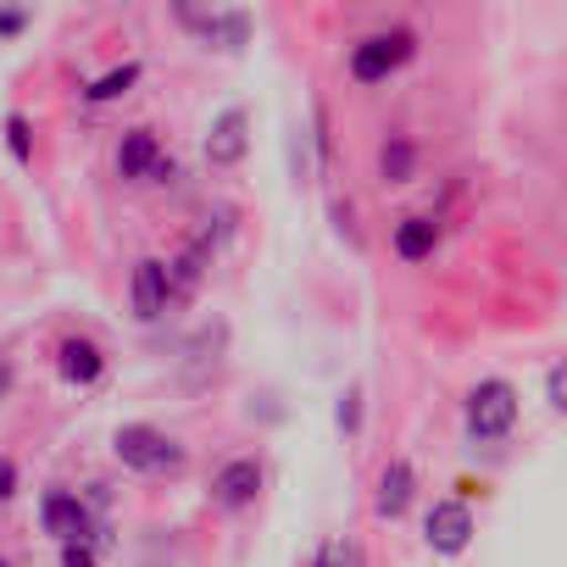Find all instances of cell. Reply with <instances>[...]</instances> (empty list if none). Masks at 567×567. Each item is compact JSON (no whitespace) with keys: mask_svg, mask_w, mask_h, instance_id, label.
Here are the masks:
<instances>
[{"mask_svg":"<svg viewBox=\"0 0 567 567\" xmlns=\"http://www.w3.org/2000/svg\"><path fill=\"white\" fill-rule=\"evenodd\" d=\"M434 245H440V223H434V217H406V223L395 228V250H401L406 261L434 256Z\"/></svg>","mask_w":567,"mask_h":567,"instance_id":"14","label":"cell"},{"mask_svg":"<svg viewBox=\"0 0 567 567\" xmlns=\"http://www.w3.org/2000/svg\"><path fill=\"white\" fill-rule=\"evenodd\" d=\"M117 462L134 467V473H184V445L151 423H123L117 440H112Z\"/></svg>","mask_w":567,"mask_h":567,"instance_id":"1","label":"cell"},{"mask_svg":"<svg viewBox=\"0 0 567 567\" xmlns=\"http://www.w3.org/2000/svg\"><path fill=\"white\" fill-rule=\"evenodd\" d=\"M245 151H250V112L245 106L217 112V123L206 134V162L212 167H234V162H245Z\"/></svg>","mask_w":567,"mask_h":567,"instance_id":"4","label":"cell"},{"mask_svg":"<svg viewBox=\"0 0 567 567\" xmlns=\"http://www.w3.org/2000/svg\"><path fill=\"white\" fill-rule=\"evenodd\" d=\"M412 167H417V151H412V140H384V151H379V173H384V184H406L412 178Z\"/></svg>","mask_w":567,"mask_h":567,"instance_id":"15","label":"cell"},{"mask_svg":"<svg viewBox=\"0 0 567 567\" xmlns=\"http://www.w3.org/2000/svg\"><path fill=\"white\" fill-rule=\"evenodd\" d=\"M178 18L217 51H245V40H250V18L245 12H178Z\"/></svg>","mask_w":567,"mask_h":567,"instance_id":"8","label":"cell"},{"mask_svg":"<svg viewBox=\"0 0 567 567\" xmlns=\"http://www.w3.org/2000/svg\"><path fill=\"white\" fill-rule=\"evenodd\" d=\"M545 395H550V406L561 412L567 401H561V368H550V379H545Z\"/></svg>","mask_w":567,"mask_h":567,"instance_id":"23","label":"cell"},{"mask_svg":"<svg viewBox=\"0 0 567 567\" xmlns=\"http://www.w3.org/2000/svg\"><path fill=\"white\" fill-rule=\"evenodd\" d=\"M173 173H178V167H173V156H156V167H151L145 178H151V184H167Z\"/></svg>","mask_w":567,"mask_h":567,"instance_id":"22","label":"cell"},{"mask_svg":"<svg viewBox=\"0 0 567 567\" xmlns=\"http://www.w3.org/2000/svg\"><path fill=\"white\" fill-rule=\"evenodd\" d=\"M212 267V239H189L184 245V256L178 261H167V290L173 296H189L195 284H200V272Z\"/></svg>","mask_w":567,"mask_h":567,"instance_id":"11","label":"cell"},{"mask_svg":"<svg viewBox=\"0 0 567 567\" xmlns=\"http://www.w3.org/2000/svg\"><path fill=\"white\" fill-rule=\"evenodd\" d=\"M29 12H0V34H23Z\"/></svg>","mask_w":567,"mask_h":567,"instance_id":"24","label":"cell"},{"mask_svg":"<svg viewBox=\"0 0 567 567\" xmlns=\"http://www.w3.org/2000/svg\"><path fill=\"white\" fill-rule=\"evenodd\" d=\"M40 523H45V534H56L62 545H73V539L90 534V512H84V501L68 495V489H51V495L40 501Z\"/></svg>","mask_w":567,"mask_h":567,"instance_id":"9","label":"cell"},{"mask_svg":"<svg viewBox=\"0 0 567 567\" xmlns=\"http://www.w3.org/2000/svg\"><path fill=\"white\" fill-rule=\"evenodd\" d=\"M412 51H417V40H412L406 29L373 34V40H362V45L351 51V79H357V84H379V79H390L395 68H406Z\"/></svg>","mask_w":567,"mask_h":567,"instance_id":"3","label":"cell"},{"mask_svg":"<svg viewBox=\"0 0 567 567\" xmlns=\"http://www.w3.org/2000/svg\"><path fill=\"white\" fill-rule=\"evenodd\" d=\"M12 495H18V467H12L7 456H0V506H7Z\"/></svg>","mask_w":567,"mask_h":567,"instance_id":"21","label":"cell"},{"mask_svg":"<svg viewBox=\"0 0 567 567\" xmlns=\"http://www.w3.org/2000/svg\"><path fill=\"white\" fill-rule=\"evenodd\" d=\"M517 423V390L506 379H484L467 390V434L473 440H501Z\"/></svg>","mask_w":567,"mask_h":567,"instance_id":"2","label":"cell"},{"mask_svg":"<svg viewBox=\"0 0 567 567\" xmlns=\"http://www.w3.org/2000/svg\"><path fill=\"white\" fill-rule=\"evenodd\" d=\"M156 156H162L156 134H151V128H128L123 145H117V173H123V178H145V173L156 167Z\"/></svg>","mask_w":567,"mask_h":567,"instance_id":"12","label":"cell"},{"mask_svg":"<svg viewBox=\"0 0 567 567\" xmlns=\"http://www.w3.org/2000/svg\"><path fill=\"white\" fill-rule=\"evenodd\" d=\"M7 134H12V156L29 162V156H34V145H29V123H23V117H7Z\"/></svg>","mask_w":567,"mask_h":567,"instance_id":"19","label":"cell"},{"mask_svg":"<svg viewBox=\"0 0 567 567\" xmlns=\"http://www.w3.org/2000/svg\"><path fill=\"white\" fill-rule=\"evenodd\" d=\"M423 534H429V545H434L440 556H456V550H467V539H473V512H467L462 501H434L429 517H423Z\"/></svg>","mask_w":567,"mask_h":567,"instance_id":"5","label":"cell"},{"mask_svg":"<svg viewBox=\"0 0 567 567\" xmlns=\"http://www.w3.org/2000/svg\"><path fill=\"white\" fill-rule=\"evenodd\" d=\"M62 379L68 384H95L101 379V368H106V357H101V346L95 340H62Z\"/></svg>","mask_w":567,"mask_h":567,"instance_id":"13","label":"cell"},{"mask_svg":"<svg viewBox=\"0 0 567 567\" xmlns=\"http://www.w3.org/2000/svg\"><path fill=\"white\" fill-rule=\"evenodd\" d=\"M0 567H7V561H0Z\"/></svg>","mask_w":567,"mask_h":567,"instance_id":"26","label":"cell"},{"mask_svg":"<svg viewBox=\"0 0 567 567\" xmlns=\"http://www.w3.org/2000/svg\"><path fill=\"white\" fill-rule=\"evenodd\" d=\"M340 429H346V434L362 429V390H346V395H340Z\"/></svg>","mask_w":567,"mask_h":567,"instance_id":"18","label":"cell"},{"mask_svg":"<svg viewBox=\"0 0 567 567\" xmlns=\"http://www.w3.org/2000/svg\"><path fill=\"white\" fill-rule=\"evenodd\" d=\"M167 301H173V290H167V261H162V256H145V261L134 267V318H140V323H156V318L167 312Z\"/></svg>","mask_w":567,"mask_h":567,"instance_id":"7","label":"cell"},{"mask_svg":"<svg viewBox=\"0 0 567 567\" xmlns=\"http://www.w3.org/2000/svg\"><path fill=\"white\" fill-rule=\"evenodd\" d=\"M7 390H12V368H7V362H0V395H7Z\"/></svg>","mask_w":567,"mask_h":567,"instance_id":"25","label":"cell"},{"mask_svg":"<svg viewBox=\"0 0 567 567\" xmlns=\"http://www.w3.org/2000/svg\"><path fill=\"white\" fill-rule=\"evenodd\" d=\"M62 567H95V550L84 539H73V545H62Z\"/></svg>","mask_w":567,"mask_h":567,"instance_id":"20","label":"cell"},{"mask_svg":"<svg viewBox=\"0 0 567 567\" xmlns=\"http://www.w3.org/2000/svg\"><path fill=\"white\" fill-rule=\"evenodd\" d=\"M312 567H362V550H357L351 539H329V545L318 550Z\"/></svg>","mask_w":567,"mask_h":567,"instance_id":"17","label":"cell"},{"mask_svg":"<svg viewBox=\"0 0 567 567\" xmlns=\"http://www.w3.org/2000/svg\"><path fill=\"white\" fill-rule=\"evenodd\" d=\"M134 84H140V62H123V68H112V73H101V79H95V84H90L84 95H90V101L101 106V101H117V95H128Z\"/></svg>","mask_w":567,"mask_h":567,"instance_id":"16","label":"cell"},{"mask_svg":"<svg viewBox=\"0 0 567 567\" xmlns=\"http://www.w3.org/2000/svg\"><path fill=\"white\" fill-rule=\"evenodd\" d=\"M412 489H417L412 467H406V462H390V467L379 473V489H373V512H379V517H401V512L412 506Z\"/></svg>","mask_w":567,"mask_h":567,"instance_id":"10","label":"cell"},{"mask_svg":"<svg viewBox=\"0 0 567 567\" xmlns=\"http://www.w3.org/2000/svg\"><path fill=\"white\" fill-rule=\"evenodd\" d=\"M256 489H261V462H256V456H234V462L217 467V478H212V501L228 506V512L250 506Z\"/></svg>","mask_w":567,"mask_h":567,"instance_id":"6","label":"cell"}]
</instances>
